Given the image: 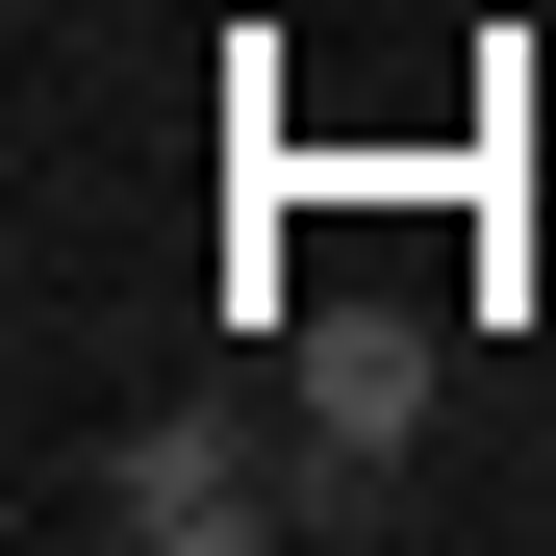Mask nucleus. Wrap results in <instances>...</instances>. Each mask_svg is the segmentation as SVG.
<instances>
[{"label":"nucleus","mask_w":556,"mask_h":556,"mask_svg":"<svg viewBox=\"0 0 556 556\" xmlns=\"http://www.w3.org/2000/svg\"><path fill=\"white\" fill-rule=\"evenodd\" d=\"M51 531H102V556H253V531H304V481L253 455V405H152V430H102L51 481Z\"/></svg>","instance_id":"nucleus-1"},{"label":"nucleus","mask_w":556,"mask_h":556,"mask_svg":"<svg viewBox=\"0 0 556 556\" xmlns=\"http://www.w3.org/2000/svg\"><path fill=\"white\" fill-rule=\"evenodd\" d=\"M278 405H304V531H354V506L405 481V430H430V304H329V278H304Z\"/></svg>","instance_id":"nucleus-2"}]
</instances>
